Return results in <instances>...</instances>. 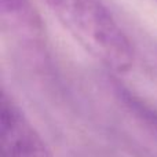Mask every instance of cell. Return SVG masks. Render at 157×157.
<instances>
[{"mask_svg": "<svg viewBox=\"0 0 157 157\" xmlns=\"http://www.w3.org/2000/svg\"><path fill=\"white\" fill-rule=\"evenodd\" d=\"M63 29L113 73H127L135 47L101 0H43Z\"/></svg>", "mask_w": 157, "mask_h": 157, "instance_id": "1", "label": "cell"}, {"mask_svg": "<svg viewBox=\"0 0 157 157\" xmlns=\"http://www.w3.org/2000/svg\"><path fill=\"white\" fill-rule=\"evenodd\" d=\"M2 157H55L52 150L6 90L0 102Z\"/></svg>", "mask_w": 157, "mask_h": 157, "instance_id": "2", "label": "cell"}, {"mask_svg": "<svg viewBox=\"0 0 157 157\" xmlns=\"http://www.w3.org/2000/svg\"><path fill=\"white\" fill-rule=\"evenodd\" d=\"M114 94L120 101L125 110L141 123L152 135L157 138V108L147 102L135 91L130 90L127 86L116 81L114 83Z\"/></svg>", "mask_w": 157, "mask_h": 157, "instance_id": "3", "label": "cell"}, {"mask_svg": "<svg viewBox=\"0 0 157 157\" xmlns=\"http://www.w3.org/2000/svg\"><path fill=\"white\" fill-rule=\"evenodd\" d=\"M3 25H10V29H26L36 32L39 22L29 0H2Z\"/></svg>", "mask_w": 157, "mask_h": 157, "instance_id": "4", "label": "cell"}, {"mask_svg": "<svg viewBox=\"0 0 157 157\" xmlns=\"http://www.w3.org/2000/svg\"><path fill=\"white\" fill-rule=\"evenodd\" d=\"M149 68H150V72H152L153 77L157 80V51H155V54H150Z\"/></svg>", "mask_w": 157, "mask_h": 157, "instance_id": "5", "label": "cell"}, {"mask_svg": "<svg viewBox=\"0 0 157 157\" xmlns=\"http://www.w3.org/2000/svg\"><path fill=\"white\" fill-rule=\"evenodd\" d=\"M156 3H157V0H156Z\"/></svg>", "mask_w": 157, "mask_h": 157, "instance_id": "6", "label": "cell"}]
</instances>
